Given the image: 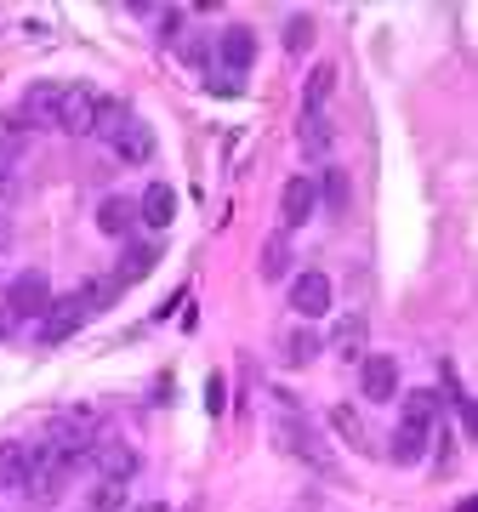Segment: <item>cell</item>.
Wrapping results in <instances>:
<instances>
[{
    "label": "cell",
    "mask_w": 478,
    "mask_h": 512,
    "mask_svg": "<svg viewBox=\"0 0 478 512\" xmlns=\"http://www.w3.org/2000/svg\"><path fill=\"white\" fill-rule=\"evenodd\" d=\"M97 103H103V92L97 86H63V97H57V131H69V137H92L97 126Z\"/></svg>",
    "instance_id": "3"
},
{
    "label": "cell",
    "mask_w": 478,
    "mask_h": 512,
    "mask_svg": "<svg viewBox=\"0 0 478 512\" xmlns=\"http://www.w3.org/2000/svg\"><path fill=\"white\" fill-rule=\"evenodd\" d=\"M6 234H12V222H6V205H0V245H6Z\"/></svg>",
    "instance_id": "34"
},
{
    "label": "cell",
    "mask_w": 478,
    "mask_h": 512,
    "mask_svg": "<svg viewBox=\"0 0 478 512\" xmlns=\"http://www.w3.org/2000/svg\"><path fill=\"white\" fill-rule=\"evenodd\" d=\"M171 217H177V188L171 183H148L143 194H137V222L160 234V228H171Z\"/></svg>",
    "instance_id": "13"
},
{
    "label": "cell",
    "mask_w": 478,
    "mask_h": 512,
    "mask_svg": "<svg viewBox=\"0 0 478 512\" xmlns=\"http://www.w3.org/2000/svg\"><path fill=\"white\" fill-rule=\"evenodd\" d=\"M331 279L325 274H296L291 279V313H302V319H325V313H331Z\"/></svg>",
    "instance_id": "12"
},
{
    "label": "cell",
    "mask_w": 478,
    "mask_h": 512,
    "mask_svg": "<svg viewBox=\"0 0 478 512\" xmlns=\"http://www.w3.org/2000/svg\"><path fill=\"white\" fill-rule=\"evenodd\" d=\"M57 97H63V86H57V80H35V86H23V97H18V109H12V120H18L23 131L57 126Z\"/></svg>",
    "instance_id": "6"
},
{
    "label": "cell",
    "mask_w": 478,
    "mask_h": 512,
    "mask_svg": "<svg viewBox=\"0 0 478 512\" xmlns=\"http://www.w3.org/2000/svg\"><path fill=\"white\" fill-rule=\"evenodd\" d=\"M399 421H416V427L433 433V427L444 421V399L433 393V387H416V393H405V416H399Z\"/></svg>",
    "instance_id": "24"
},
{
    "label": "cell",
    "mask_w": 478,
    "mask_h": 512,
    "mask_svg": "<svg viewBox=\"0 0 478 512\" xmlns=\"http://www.w3.org/2000/svg\"><path fill=\"white\" fill-rule=\"evenodd\" d=\"M274 444H279V450H291V456H302L308 467H319V473H331V450H325V439H319L302 416L274 421Z\"/></svg>",
    "instance_id": "5"
},
{
    "label": "cell",
    "mask_w": 478,
    "mask_h": 512,
    "mask_svg": "<svg viewBox=\"0 0 478 512\" xmlns=\"http://www.w3.org/2000/svg\"><path fill=\"white\" fill-rule=\"evenodd\" d=\"M46 308H52V279L46 274L29 268V274H18L6 285V313H12V319H40Z\"/></svg>",
    "instance_id": "7"
},
{
    "label": "cell",
    "mask_w": 478,
    "mask_h": 512,
    "mask_svg": "<svg viewBox=\"0 0 478 512\" xmlns=\"http://www.w3.org/2000/svg\"><path fill=\"white\" fill-rule=\"evenodd\" d=\"M29 467H35V450L23 439L0 444V490H23V484H29Z\"/></svg>",
    "instance_id": "18"
},
{
    "label": "cell",
    "mask_w": 478,
    "mask_h": 512,
    "mask_svg": "<svg viewBox=\"0 0 478 512\" xmlns=\"http://www.w3.org/2000/svg\"><path fill=\"white\" fill-rule=\"evenodd\" d=\"M211 52H217L211 63H222V74L211 80V86H217V92H239V80H245V74H251V63H257V35H251L245 23H228Z\"/></svg>",
    "instance_id": "1"
},
{
    "label": "cell",
    "mask_w": 478,
    "mask_h": 512,
    "mask_svg": "<svg viewBox=\"0 0 478 512\" xmlns=\"http://www.w3.org/2000/svg\"><path fill=\"white\" fill-rule=\"evenodd\" d=\"M131 114H137V109H131L126 97H103V103H97V126H92V137H103V143H109L114 131H120V126L131 120Z\"/></svg>",
    "instance_id": "27"
},
{
    "label": "cell",
    "mask_w": 478,
    "mask_h": 512,
    "mask_svg": "<svg viewBox=\"0 0 478 512\" xmlns=\"http://www.w3.org/2000/svg\"><path fill=\"white\" fill-rule=\"evenodd\" d=\"M86 456L97 461V478H114V484H126V478L137 473V450H131V444H120V439H97Z\"/></svg>",
    "instance_id": "14"
},
{
    "label": "cell",
    "mask_w": 478,
    "mask_h": 512,
    "mask_svg": "<svg viewBox=\"0 0 478 512\" xmlns=\"http://www.w3.org/2000/svg\"><path fill=\"white\" fill-rule=\"evenodd\" d=\"M120 507H126V484L97 478V484H92V512H120Z\"/></svg>",
    "instance_id": "30"
},
{
    "label": "cell",
    "mask_w": 478,
    "mask_h": 512,
    "mask_svg": "<svg viewBox=\"0 0 478 512\" xmlns=\"http://www.w3.org/2000/svg\"><path fill=\"white\" fill-rule=\"evenodd\" d=\"M331 433L342 444H348V450H359V456H370V433H365V421H359V410H353V404H331Z\"/></svg>",
    "instance_id": "23"
},
{
    "label": "cell",
    "mask_w": 478,
    "mask_h": 512,
    "mask_svg": "<svg viewBox=\"0 0 478 512\" xmlns=\"http://www.w3.org/2000/svg\"><path fill=\"white\" fill-rule=\"evenodd\" d=\"M160 251H166V239H126V251H120V262H114V285L126 291V285L148 279L154 268H160Z\"/></svg>",
    "instance_id": "10"
},
{
    "label": "cell",
    "mask_w": 478,
    "mask_h": 512,
    "mask_svg": "<svg viewBox=\"0 0 478 512\" xmlns=\"http://www.w3.org/2000/svg\"><path fill=\"white\" fill-rule=\"evenodd\" d=\"M313 194L331 205V211H348V171H336V165H331V171L313 183Z\"/></svg>",
    "instance_id": "29"
},
{
    "label": "cell",
    "mask_w": 478,
    "mask_h": 512,
    "mask_svg": "<svg viewBox=\"0 0 478 512\" xmlns=\"http://www.w3.org/2000/svg\"><path fill=\"white\" fill-rule=\"evenodd\" d=\"M29 137H35V131H23L18 120H0V194L12 188L18 165L29 160Z\"/></svg>",
    "instance_id": "15"
},
{
    "label": "cell",
    "mask_w": 478,
    "mask_h": 512,
    "mask_svg": "<svg viewBox=\"0 0 478 512\" xmlns=\"http://www.w3.org/2000/svg\"><path fill=\"white\" fill-rule=\"evenodd\" d=\"M308 46H313V18H291V23H285V52L302 57Z\"/></svg>",
    "instance_id": "31"
},
{
    "label": "cell",
    "mask_w": 478,
    "mask_h": 512,
    "mask_svg": "<svg viewBox=\"0 0 478 512\" xmlns=\"http://www.w3.org/2000/svg\"><path fill=\"white\" fill-rule=\"evenodd\" d=\"M222 404H228V387H222V376H211V382H205V410L222 416Z\"/></svg>",
    "instance_id": "33"
},
{
    "label": "cell",
    "mask_w": 478,
    "mask_h": 512,
    "mask_svg": "<svg viewBox=\"0 0 478 512\" xmlns=\"http://www.w3.org/2000/svg\"><path fill=\"white\" fill-rule=\"evenodd\" d=\"M456 512H478V501H473V495H467V501H461V507Z\"/></svg>",
    "instance_id": "35"
},
{
    "label": "cell",
    "mask_w": 478,
    "mask_h": 512,
    "mask_svg": "<svg viewBox=\"0 0 478 512\" xmlns=\"http://www.w3.org/2000/svg\"><path fill=\"white\" fill-rule=\"evenodd\" d=\"M331 92H336V63H313L308 80H302V114H325Z\"/></svg>",
    "instance_id": "22"
},
{
    "label": "cell",
    "mask_w": 478,
    "mask_h": 512,
    "mask_svg": "<svg viewBox=\"0 0 478 512\" xmlns=\"http://www.w3.org/2000/svg\"><path fill=\"white\" fill-rule=\"evenodd\" d=\"M109 148H114V160L120 165H148L154 160V126H148L143 114H131L126 126L109 137Z\"/></svg>",
    "instance_id": "11"
},
{
    "label": "cell",
    "mask_w": 478,
    "mask_h": 512,
    "mask_svg": "<svg viewBox=\"0 0 478 512\" xmlns=\"http://www.w3.org/2000/svg\"><path fill=\"white\" fill-rule=\"evenodd\" d=\"M296 143H302L308 160H325V154L336 148V126L325 120V114H296Z\"/></svg>",
    "instance_id": "17"
},
{
    "label": "cell",
    "mask_w": 478,
    "mask_h": 512,
    "mask_svg": "<svg viewBox=\"0 0 478 512\" xmlns=\"http://www.w3.org/2000/svg\"><path fill=\"white\" fill-rule=\"evenodd\" d=\"M427 439H433L427 427H416V421H399V427H393V439H387V456L399 461V467H416V461L427 456Z\"/></svg>",
    "instance_id": "20"
},
{
    "label": "cell",
    "mask_w": 478,
    "mask_h": 512,
    "mask_svg": "<svg viewBox=\"0 0 478 512\" xmlns=\"http://www.w3.org/2000/svg\"><path fill=\"white\" fill-rule=\"evenodd\" d=\"M257 268H262V279H268V285H279V279L291 274V239H285V234L268 239V245H262V262H257Z\"/></svg>",
    "instance_id": "26"
},
{
    "label": "cell",
    "mask_w": 478,
    "mask_h": 512,
    "mask_svg": "<svg viewBox=\"0 0 478 512\" xmlns=\"http://www.w3.org/2000/svg\"><path fill=\"white\" fill-rule=\"evenodd\" d=\"M86 319H92V313L80 308V296H52V308L40 313V342H46V348H57V342H69L74 330L86 325Z\"/></svg>",
    "instance_id": "9"
},
{
    "label": "cell",
    "mask_w": 478,
    "mask_h": 512,
    "mask_svg": "<svg viewBox=\"0 0 478 512\" xmlns=\"http://www.w3.org/2000/svg\"><path fill=\"white\" fill-rule=\"evenodd\" d=\"M313 205H319V194H313L308 177H291V183L279 188V222H285V228H302V222L313 217Z\"/></svg>",
    "instance_id": "16"
},
{
    "label": "cell",
    "mask_w": 478,
    "mask_h": 512,
    "mask_svg": "<svg viewBox=\"0 0 478 512\" xmlns=\"http://www.w3.org/2000/svg\"><path fill=\"white\" fill-rule=\"evenodd\" d=\"M74 296H80V308L86 313H103L114 296H120V285H114V274H103V279H86V291H74Z\"/></svg>",
    "instance_id": "28"
},
{
    "label": "cell",
    "mask_w": 478,
    "mask_h": 512,
    "mask_svg": "<svg viewBox=\"0 0 478 512\" xmlns=\"http://www.w3.org/2000/svg\"><path fill=\"white\" fill-rule=\"evenodd\" d=\"M359 393H365L370 404L399 399V359H393V353H365V359H359Z\"/></svg>",
    "instance_id": "8"
},
{
    "label": "cell",
    "mask_w": 478,
    "mask_h": 512,
    "mask_svg": "<svg viewBox=\"0 0 478 512\" xmlns=\"http://www.w3.org/2000/svg\"><path fill=\"white\" fill-rule=\"evenodd\" d=\"M183 69L211 74V40H183Z\"/></svg>",
    "instance_id": "32"
},
{
    "label": "cell",
    "mask_w": 478,
    "mask_h": 512,
    "mask_svg": "<svg viewBox=\"0 0 478 512\" xmlns=\"http://www.w3.org/2000/svg\"><path fill=\"white\" fill-rule=\"evenodd\" d=\"M46 444L63 450V456H74V461H86V450L97 444V421L86 410H63V416L46 421Z\"/></svg>",
    "instance_id": "4"
},
{
    "label": "cell",
    "mask_w": 478,
    "mask_h": 512,
    "mask_svg": "<svg viewBox=\"0 0 478 512\" xmlns=\"http://www.w3.org/2000/svg\"><path fill=\"white\" fill-rule=\"evenodd\" d=\"M319 348H325L319 330H285V336H279V359H285V365H308V359H319Z\"/></svg>",
    "instance_id": "25"
},
{
    "label": "cell",
    "mask_w": 478,
    "mask_h": 512,
    "mask_svg": "<svg viewBox=\"0 0 478 512\" xmlns=\"http://www.w3.org/2000/svg\"><path fill=\"white\" fill-rule=\"evenodd\" d=\"M97 228L109 239H126L131 228H137V200H131V194H109V200L97 205Z\"/></svg>",
    "instance_id": "19"
},
{
    "label": "cell",
    "mask_w": 478,
    "mask_h": 512,
    "mask_svg": "<svg viewBox=\"0 0 478 512\" xmlns=\"http://www.w3.org/2000/svg\"><path fill=\"white\" fill-rule=\"evenodd\" d=\"M365 319H359V313H342V319H336L331 325V353L336 359H353V365H359V359H365Z\"/></svg>",
    "instance_id": "21"
},
{
    "label": "cell",
    "mask_w": 478,
    "mask_h": 512,
    "mask_svg": "<svg viewBox=\"0 0 478 512\" xmlns=\"http://www.w3.org/2000/svg\"><path fill=\"white\" fill-rule=\"evenodd\" d=\"M74 467H80L74 456H63V450H52V444H40V450H35V467H29V484H23V490L35 495V501H57V495L69 490Z\"/></svg>",
    "instance_id": "2"
}]
</instances>
